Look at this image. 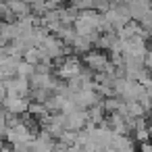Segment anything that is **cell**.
Wrapping results in <instances>:
<instances>
[{"label":"cell","mask_w":152,"mask_h":152,"mask_svg":"<svg viewBox=\"0 0 152 152\" xmlns=\"http://www.w3.org/2000/svg\"><path fill=\"white\" fill-rule=\"evenodd\" d=\"M83 65H86V69L88 71H92V73H113V71H117L115 69V65H113V61H110V56L108 54H104L102 50H90L88 54H83Z\"/></svg>","instance_id":"cell-1"},{"label":"cell","mask_w":152,"mask_h":152,"mask_svg":"<svg viewBox=\"0 0 152 152\" xmlns=\"http://www.w3.org/2000/svg\"><path fill=\"white\" fill-rule=\"evenodd\" d=\"M58 67H56V77L58 79H65V81H71L73 77L81 75L83 73V61L77 58V54H69V56H63L58 58Z\"/></svg>","instance_id":"cell-2"},{"label":"cell","mask_w":152,"mask_h":152,"mask_svg":"<svg viewBox=\"0 0 152 152\" xmlns=\"http://www.w3.org/2000/svg\"><path fill=\"white\" fill-rule=\"evenodd\" d=\"M29 98H15V96H7L2 102H0V106H2V113L7 115H13V117H23L27 115L29 110Z\"/></svg>","instance_id":"cell-3"},{"label":"cell","mask_w":152,"mask_h":152,"mask_svg":"<svg viewBox=\"0 0 152 152\" xmlns=\"http://www.w3.org/2000/svg\"><path fill=\"white\" fill-rule=\"evenodd\" d=\"M4 88H7V96H15V98H29V94H31L29 79L17 77V75L11 79H4Z\"/></svg>","instance_id":"cell-4"},{"label":"cell","mask_w":152,"mask_h":152,"mask_svg":"<svg viewBox=\"0 0 152 152\" xmlns=\"http://www.w3.org/2000/svg\"><path fill=\"white\" fill-rule=\"evenodd\" d=\"M4 2H7L9 13H11L15 19H21V17H27V15L34 13V11H31V4L25 2V0H4Z\"/></svg>","instance_id":"cell-5"},{"label":"cell","mask_w":152,"mask_h":152,"mask_svg":"<svg viewBox=\"0 0 152 152\" xmlns=\"http://www.w3.org/2000/svg\"><path fill=\"white\" fill-rule=\"evenodd\" d=\"M110 148H113L115 152H135L133 140H131L129 135H119V133L113 135V144H110Z\"/></svg>","instance_id":"cell-6"},{"label":"cell","mask_w":152,"mask_h":152,"mask_svg":"<svg viewBox=\"0 0 152 152\" xmlns=\"http://www.w3.org/2000/svg\"><path fill=\"white\" fill-rule=\"evenodd\" d=\"M34 73H36V67H34V65H29L27 61H23V58H21L19 67H17V77H23V79H31V77H34Z\"/></svg>","instance_id":"cell-7"},{"label":"cell","mask_w":152,"mask_h":152,"mask_svg":"<svg viewBox=\"0 0 152 152\" xmlns=\"http://www.w3.org/2000/svg\"><path fill=\"white\" fill-rule=\"evenodd\" d=\"M144 65H146V69L152 73V44L148 46V54H146V61H144Z\"/></svg>","instance_id":"cell-8"},{"label":"cell","mask_w":152,"mask_h":152,"mask_svg":"<svg viewBox=\"0 0 152 152\" xmlns=\"http://www.w3.org/2000/svg\"><path fill=\"white\" fill-rule=\"evenodd\" d=\"M140 152H152V144H150V142L140 144Z\"/></svg>","instance_id":"cell-9"}]
</instances>
